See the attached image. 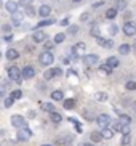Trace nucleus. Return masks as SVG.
I'll return each mask as SVG.
<instances>
[{"mask_svg": "<svg viewBox=\"0 0 136 146\" xmlns=\"http://www.w3.org/2000/svg\"><path fill=\"white\" fill-rule=\"evenodd\" d=\"M13 100H19L22 96V93H21V90H15V92H11V95H10Z\"/></svg>", "mask_w": 136, "mask_h": 146, "instance_id": "c9c22d12", "label": "nucleus"}, {"mask_svg": "<svg viewBox=\"0 0 136 146\" xmlns=\"http://www.w3.org/2000/svg\"><path fill=\"white\" fill-rule=\"evenodd\" d=\"M80 19H82V21H86V19H88V13H83L80 16Z\"/></svg>", "mask_w": 136, "mask_h": 146, "instance_id": "09e8293b", "label": "nucleus"}, {"mask_svg": "<svg viewBox=\"0 0 136 146\" xmlns=\"http://www.w3.org/2000/svg\"><path fill=\"white\" fill-rule=\"evenodd\" d=\"M50 117H51V120H53V122H55V124H59L61 120H63V117H61V114L59 112H50Z\"/></svg>", "mask_w": 136, "mask_h": 146, "instance_id": "412c9836", "label": "nucleus"}, {"mask_svg": "<svg viewBox=\"0 0 136 146\" xmlns=\"http://www.w3.org/2000/svg\"><path fill=\"white\" fill-rule=\"evenodd\" d=\"M107 64L111 66V68H117V66L120 64V61H119V58H115V56H109L107 58V61H106Z\"/></svg>", "mask_w": 136, "mask_h": 146, "instance_id": "a211bd4d", "label": "nucleus"}, {"mask_svg": "<svg viewBox=\"0 0 136 146\" xmlns=\"http://www.w3.org/2000/svg\"><path fill=\"white\" fill-rule=\"evenodd\" d=\"M94 100H98V101H107V93L106 92H98V93L94 95Z\"/></svg>", "mask_w": 136, "mask_h": 146, "instance_id": "b1692460", "label": "nucleus"}, {"mask_svg": "<svg viewBox=\"0 0 136 146\" xmlns=\"http://www.w3.org/2000/svg\"><path fill=\"white\" fill-rule=\"evenodd\" d=\"M115 8L117 10H127V0H117V2H115Z\"/></svg>", "mask_w": 136, "mask_h": 146, "instance_id": "cd10ccee", "label": "nucleus"}, {"mask_svg": "<svg viewBox=\"0 0 136 146\" xmlns=\"http://www.w3.org/2000/svg\"><path fill=\"white\" fill-rule=\"evenodd\" d=\"M98 61H99L98 55H88V56H85V64H88V66H94Z\"/></svg>", "mask_w": 136, "mask_h": 146, "instance_id": "ddd939ff", "label": "nucleus"}, {"mask_svg": "<svg viewBox=\"0 0 136 146\" xmlns=\"http://www.w3.org/2000/svg\"><path fill=\"white\" fill-rule=\"evenodd\" d=\"M55 19H53V18H51V19H48V18H45V19H42V21L38 23L37 24V27L38 29H40V27H45V26H51V24H55Z\"/></svg>", "mask_w": 136, "mask_h": 146, "instance_id": "f3484780", "label": "nucleus"}, {"mask_svg": "<svg viewBox=\"0 0 136 146\" xmlns=\"http://www.w3.org/2000/svg\"><path fill=\"white\" fill-rule=\"evenodd\" d=\"M64 39H66V35L61 34V32L55 35V42H56V43H63V42H64Z\"/></svg>", "mask_w": 136, "mask_h": 146, "instance_id": "72a5a7b5", "label": "nucleus"}, {"mask_svg": "<svg viewBox=\"0 0 136 146\" xmlns=\"http://www.w3.org/2000/svg\"><path fill=\"white\" fill-rule=\"evenodd\" d=\"M55 76H56L55 69H48V71H45V72H43V79H45V80H50V79H53Z\"/></svg>", "mask_w": 136, "mask_h": 146, "instance_id": "393cba45", "label": "nucleus"}, {"mask_svg": "<svg viewBox=\"0 0 136 146\" xmlns=\"http://www.w3.org/2000/svg\"><path fill=\"white\" fill-rule=\"evenodd\" d=\"M64 98V95L61 90H55V92H51V100H56V101H61V100Z\"/></svg>", "mask_w": 136, "mask_h": 146, "instance_id": "6ab92c4d", "label": "nucleus"}, {"mask_svg": "<svg viewBox=\"0 0 136 146\" xmlns=\"http://www.w3.org/2000/svg\"><path fill=\"white\" fill-rule=\"evenodd\" d=\"M74 106H75V100H72V98L64 100V108H66V109H72Z\"/></svg>", "mask_w": 136, "mask_h": 146, "instance_id": "c85d7f7f", "label": "nucleus"}, {"mask_svg": "<svg viewBox=\"0 0 136 146\" xmlns=\"http://www.w3.org/2000/svg\"><path fill=\"white\" fill-rule=\"evenodd\" d=\"M8 76H10V79H11L13 82H16V84H19V82L24 79L22 77V71H19L16 66H11V68L8 69Z\"/></svg>", "mask_w": 136, "mask_h": 146, "instance_id": "f257e3e1", "label": "nucleus"}, {"mask_svg": "<svg viewBox=\"0 0 136 146\" xmlns=\"http://www.w3.org/2000/svg\"><path fill=\"white\" fill-rule=\"evenodd\" d=\"M122 127H123V124H122L120 120H117V122L112 125V130H114V132H122Z\"/></svg>", "mask_w": 136, "mask_h": 146, "instance_id": "2f4dec72", "label": "nucleus"}, {"mask_svg": "<svg viewBox=\"0 0 136 146\" xmlns=\"http://www.w3.org/2000/svg\"><path fill=\"white\" fill-rule=\"evenodd\" d=\"M18 56H19V53H18L15 48H10L8 52H7V58H8V60H16Z\"/></svg>", "mask_w": 136, "mask_h": 146, "instance_id": "5701e85b", "label": "nucleus"}, {"mask_svg": "<svg viewBox=\"0 0 136 146\" xmlns=\"http://www.w3.org/2000/svg\"><path fill=\"white\" fill-rule=\"evenodd\" d=\"M102 137H104V140H111L112 137H114V130H111V129H102Z\"/></svg>", "mask_w": 136, "mask_h": 146, "instance_id": "4be33fe9", "label": "nucleus"}, {"mask_svg": "<svg viewBox=\"0 0 136 146\" xmlns=\"http://www.w3.org/2000/svg\"><path fill=\"white\" fill-rule=\"evenodd\" d=\"M117 11H119V10L115 8V7H114V8H109L106 11V18H107V19H114V18L117 16Z\"/></svg>", "mask_w": 136, "mask_h": 146, "instance_id": "aec40b11", "label": "nucleus"}, {"mask_svg": "<svg viewBox=\"0 0 136 146\" xmlns=\"http://www.w3.org/2000/svg\"><path fill=\"white\" fill-rule=\"evenodd\" d=\"M22 18H24V16H22V13L19 11V10H18L16 13H13V15H11V24H13V26H16V27H18V26H21Z\"/></svg>", "mask_w": 136, "mask_h": 146, "instance_id": "1a4fd4ad", "label": "nucleus"}, {"mask_svg": "<svg viewBox=\"0 0 136 146\" xmlns=\"http://www.w3.org/2000/svg\"><path fill=\"white\" fill-rule=\"evenodd\" d=\"M55 43L56 42H47V43H45V48L50 52V50H53V48H55Z\"/></svg>", "mask_w": 136, "mask_h": 146, "instance_id": "79ce46f5", "label": "nucleus"}, {"mask_svg": "<svg viewBox=\"0 0 136 146\" xmlns=\"http://www.w3.org/2000/svg\"><path fill=\"white\" fill-rule=\"evenodd\" d=\"M59 24H61V26H69V18H64V19H61Z\"/></svg>", "mask_w": 136, "mask_h": 146, "instance_id": "49530a36", "label": "nucleus"}, {"mask_svg": "<svg viewBox=\"0 0 136 146\" xmlns=\"http://www.w3.org/2000/svg\"><path fill=\"white\" fill-rule=\"evenodd\" d=\"M67 76H75V71H74V69H69V71H67Z\"/></svg>", "mask_w": 136, "mask_h": 146, "instance_id": "3c124183", "label": "nucleus"}, {"mask_svg": "<svg viewBox=\"0 0 136 146\" xmlns=\"http://www.w3.org/2000/svg\"><path fill=\"white\" fill-rule=\"evenodd\" d=\"M32 39H34V42H45L47 40V34L43 32V31H40V29H37V31H34V34H32Z\"/></svg>", "mask_w": 136, "mask_h": 146, "instance_id": "6e6552de", "label": "nucleus"}, {"mask_svg": "<svg viewBox=\"0 0 136 146\" xmlns=\"http://www.w3.org/2000/svg\"><path fill=\"white\" fill-rule=\"evenodd\" d=\"M72 2H82V0H72Z\"/></svg>", "mask_w": 136, "mask_h": 146, "instance_id": "6e6d98bb", "label": "nucleus"}, {"mask_svg": "<svg viewBox=\"0 0 136 146\" xmlns=\"http://www.w3.org/2000/svg\"><path fill=\"white\" fill-rule=\"evenodd\" d=\"M11 26H13V24H3V26H2V29H3V32H10Z\"/></svg>", "mask_w": 136, "mask_h": 146, "instance_id": "a18cd8bd", "label": "nucleus"}, {"mask_svg": "<svg viewBox=\"0 0 136 146\" xmlns=\"http://www.w3.org/2000/svg\"><path fill=\"white\" fill-rule=\"evenodd\" d=\"M131 52V45H128V43H122L119 47V53L120 55H128V53Z\"/></svg>", "mask_w": 136, "mask_h": 146, "instance_id": "2eb2a0df", "label": "nucleus"}, {"mask_svg": "<svg viewBox=\"0 0 136 146\" xmlns=\"http://www.w3.org/2000/svg\"><path fill=\"white\" fill-rule=\"evenodd\" d=\"M18 7H19V3L15 2V0H7V2H5V10H7L8 13H11V15L18 11Z\"/></svg>", "mask_w": 136, "mask_h": 146, "instance_id": "423d86ee", "label": "nucleus"}, {"mask_svg": "<svg viewBox=\"0 0 136 146\" xmlns=\"http://www.w3.org/2000/svg\"><path fill=\"white\" fill-rule=\"evenodd\" d=\"M136 32V26L133 23H125L123 24V34L125 35H135Z\"/></svg>", "mask_w": 136, "mask_h": 146, "instance_id": "9d476101", "label": "nucleus"}, {"mask_svg": "<svg viewBox=\"0 0 136 146\" xmlns=\"http://www.w3.org/2000/svg\"><path fill=\"white\" fill-rule=\"evenodd\" d=\"M11 39H13V35H10V34H8V35H5V40H7V42H10Z\"/></svg>", "mask_w": 136, "mask_h": 146, "instance_id": "603ef678", "label": "nucleus"}, {"mask_svg": "<svg viewBox=\"0 0 136 146\" xmlns=\"http://www.w3.org/2000/svg\"><path fill=\"white\" fill-rule=\"evenodd\" d=\"M79 32V26H72L69 27V34H77Z\"/></svg>", "mask_w": 136, "mask_h": 146, "instance_id": "37998d69", "label": "nucleus"}, {"mask_svg": "<svg viewBox=\"0 0 136 146\" xmlns=\"http://www.w3.org/2000/svg\"><path fill=\"white\" fill-rule=\"evenodd\" d=\"M90 34L93 35L94 39H98V37H99V27L96 26V24H94V26L91 27V29H90Z\"/></svg>", "mask_w": 136, "mask_h": 146, "instance_id": "7c9ffc66", "label": "nucleus"}, {"mask_svg": "<svg viewBox=\"0 0 136 146\" xmlns=\"http://www.w3.org/2000/svg\"><path fill=\"white\" fill-rule=\"evenodd\" d=\"M42 146H51V145H42Z\"/></svg>", "mask_w": 136, "mask_h": 146, "instance_id": "13d9d810", "label": "nucleus"}, {"mask_svg": "<svg viewBox=\"0 0 136 146\" xmlns=\"http://www.w3.org/2000/svg\"><path fill=\"white\" fill-rule=\"evenodd\" d=\"M55 72H56V76H61V74H63V71H61L59 68H55Z\"/></svg>", "mask_w": 136, "mask_h": 146, "instance_id": "8fccbe9b", "label": "nucleus"}, {"mask_svg": "<svg viewBox=\"0 0 136 146\" xmlns=\"http://www.w3.org/2000/svg\"><path fill=\"white\" fill-rule=\"evenodd\" d=\"M13 103H15V100H13L11 96H10V98H5V103H3V104H5V108H10Z\"/></svg>", "mask_w": 136, "mask_h": 146, "instance_id": "a19ab883", "label": "nucleus"}, {"mask_svg": "<svg viewBox=\"0 0 136 146\" xmlns=\"http://www.w3.org/2000/svg\"><path fill=\"white\" fill-rule=\"evenodd\" d=\"M63 63H64V64H69V63H71V60H69V58H63Z\"/></svg>", "mask_w": 136, "mask_h": 146, "instance_id": "864d4df0", "label": "nucleus"}, {"mask_svg": "<svg viewBox=\"0 0 136 146\" xmlns=\"http://www.w3.org/2000/svg\"><path fill=\"white\" fill-rule=\"evenodd\" d=\"M34 74H35V71H34L32 66H26V68L22 69V77L24 79H32L34 77Z\"/></svg>", "mask_w": 136, "mask_h": 146, "instance_id": "f8f14e48", "label": "nucleus"}, {"mask_svg": "<svg viewBox=\"0 0 136 146\" xmlns=\"http://www.w3.org/2000/svg\"><path fill=\"white\" fill-rule=\"evenodd\" d=\"M71 122H72V124H75V130H77V133H82V127H80V122H79V120H75L74 119V117H71Z\"/></svg>", "mask_w": 136, "mask_h": 146, "instance_id": "473e14b6", "label": "nucleus"}, {"mask_svg": "<svg viewBox=\"0 0 136 146\" xmlns=\"http://www.w3.org/2000/svg\"><path fill=\"white\" fill-rule=\"evenodd\" d=\"M85 52H86V45L83 42H79L72 47V53L77 58H79V56H85Z\"/></svg>", "mask_w": 136, "mask_h": 146, "instance_id": "7ed1b4c3", "label": "nucleus"}, {"mask_svg": "<svg viewBox=\"0 0 136 146\" xmlns=\"http://www.w3.org/2000/svg\"><path fill=\"white\" fill-rule=\"evenodd\" d=\"M119 120H120L123 125H130V122H131V117L127 116V114H120V116H119Z\"/></svg>", "mask_w": 136, "mask_h": 146, "instance_id": "a878e982", "label": "nucleus"}, {"mask_svg": "<svg viewBox=\"0 0 136 146\" xmlns=\"http://www.w3.org/2000/svg\"><path fill=\"white\" fill-rule=\"evenodd\" d=\"M38 61H40V64H43V66H50L53 61H55V56H53V53L51 52H43V53H40V56H38Z\"/></svg>", "mask_w": 136, "mask_h": 146, "instance_id": "f03ea898", "label": "nucleus"}, {"mask_svg": "<svg viewBox=\"0 0 136 146\" xmlns=\"http://www.w3.org/2000/svg\"><path fill=\"white\" fill-rule=\"evenodd\" d=\"M117 32H119V27L115 26V24H111V26H109V34H111V35H115Z\"/></svg>", "mask_w": 136, "mask_h": 146, "instance_id": "58836bf2", "label": "nucleus"}, {"mask_svg": "<svg viewBox=\"0 0 136 146\" xmlns=\"http://www.w3.org/2000/svg\"><path fill=\"white\" fill-rule=\"evenodd\" d=\"M135 111H136V106H135Z\"/></svg>", "mask_w": 136, "mask_h": 146, "instance_id": "bf43d9fd", "label": "nucleus"}, {"mask_svg": "<svg viewBox=\"0 0 136 146\" xmlns=\"http://www.w3.org/2000/svg\"><path fill=\"white\" fill-rule=\"evenodd\" d=\"M38 15L42 18H48L51 15V7H48V5H42L40 8H38Z\"/></svg>", "mask_w": 136, "mask_h": 146, "instance_id": "9b49d317", "label": "nucleus"}, {"mask_svg": "<svg viewBox=\"0 0 136 146\" xmlns=\"http://www.w3.org/2000/svg\"><path fill=\"white\" fill-rule=\"evenodd\" d=\"M112 69H114V68H111V66H109V64L106 63V64L99 66V72H101L102 76H109V74L112 72Z\"/></svg>", "mask_w": 136, "mask_h": 146, "instance_id": "dca6fc26", "label": "nucleus"}, {"mask_svg": "<svg viewBox=\"0 0 136 146\" xmlns=\"http://www.w3.org/2000/svg\"><path fill=\"white\" fill-rule=\"evenodd\" d=\"M133 47H135V48H136V40H135V45H133Z\"/></svg>", "mask_w": 136, "mask_h": 146, "instance_id": "4d7b16f0", "label": "nucleus"}, {"mask_svg": "<svg viewBox=\"0 0 136 146\" xmlns=\"http://www.w3.org/2000/svg\"><path fill=\"white\" fill-rule=\"evenodd\" d=\"M127 90H136V82L135 80H130V82H127Z\"/></svg>", "mask_w": 136, "mask_h": 146, "instance_id": "4c0bfd02", "label": "nucleus"}, {"mask_svg": "<svg viewBox=\"0 0 136 146\" xmlns=\"http://www.w3.org/2000/svg\"><path fill=\"white\" fill-rule=\"evenodd\" d=\"M102 5H104V0H101V2H98V3H94L93 8H98V7H102Z\"/></svg>", "mask_w": 136, "mask_h": 146, "instance_id": "de8ad7c7", "label": "nucleus"}, {"mask_svg": "<svg viewBox=\"0 0 136 146\" xmlns=\"http://www.w3.org/2000/svg\"><path fill=\"white\" fill-rule=\"evenodd\" d=\"M42 109L47 111V112H53L55 111V106H53L51 103H42Z\"/></svg>", "mask_w": 136, "mask_h": 146, "instance_id": "c756f323", "label": "nucleus"}, {"mask_svg": "<svg viewBox=\"0 0 136 146\" xmlns=\"http://www.w3.org/2000/svg\"><path fill=\"white\" fill-rule=\"evenodd\" d=\"M30 137H32V132H30L29 129H26V127H21V129L18 130L16 138L19 140V141H27V140H29Z\"/></svg>", "mask_w": 136, "mask_h": 146, "instance_id": "20e7f679", "label": "nucleus"}, {"mask_svg": "<svg viewBox=\"0 0 136 146\" xmlns=\"http://www.w3.org/2000/svg\"><path fill=\"white\" fill-rule=\"evenodd\" d=\"M82 146H93V145H90V143H86V145H82Z\"/></svg>", "mask_w": 136, "mask_h": 146, "instance_id": "5fc2aeb1", "label": "nucleus"}, {"mask_svg": "<svg viewBox=\"0 0 136 146\" xmlns=\"http://www.w3.org/2000/svg\"><path fill=\"white\" fill-rule=\"evenodd\" d=\"M102 48H107V50H111V48H114V40H107L106 39V42H104V45H102Z\"/></svg>", "mask_w": 136, "mask_h": 146, "instance_id": "f704fd0d", "label": "nucleus"}, {"mask_svg": "<svg viewBox=\"0 0 136 146\" xmlns=\"http://www.w3.org/2000/svg\"><path fill=\"white\" fill-rule=\"evenodd\" d=\"M130 143H131V137H130V135H123V138H122V145L127 146V145H130Z\"/></svg>", "mask_w": 136, "mask_h": 146, "instance_id": "e433bc0d", "label": "nucleus"}, {"mask_svg": "<svg viewBox=\"0 0 136 146\" xmlns=\"http://www.w3.org/2000/svg\"><path fill=\"white\" fill-rule=\"evenodd\" d=\"M11 125L13 127H16V129H21V127H24L26 125V120L22 116H13L11 117Z\"/></svg>", "mask_w": 136, "mask_h": 146, "instance_id": "0eeeda50", "label": "nucleus"}, {"mask_svg": "<svg viewBox=\"0 0 136 146\" xmlns=\"http://www.w3.org/2000/svg\"><path fill=\"white\" fill-rule=\"evenodd\" d=\"M130 132H131V127H130V125H123V127H122V133H123V135H130Z\"/></svg>", "mask_w": 136, "mask_h": 146, "instance_id": "ea45409f", "label": "nucleus"}, {"mask_svg": "<svg viewBox=\"0 0 136 146\" xmlns=\"http://www.w3.org/2000/svg\"><path fill=\"white\" fill-rule=\"evenodd\" d=\"M96 122H98V125L101 129H106V127H109V124H111V117L107 116V114H99V116L96 117Z\"/></svg>", "mask_w": 136, "mask_h": 146, "instance_id": "39448f33", "label": "nucleus"}, {"mask_svg": "<svg viewBox=\"0 0 136 146\" xmlns=\"http://www.w3.org/2000/svg\"><path fill=\"white\" fill-rule=\"evenodd\" d=\"M102 138H104V137H102V132H91V133H90V140H91L93 143L101 141Z\"/></svg>", "mask_w": 136, "mask_h": 146, "instance_id": "4468645a", "label": "nucleus"}, {"mask_svg": "<svg viewBox=\"0 0 136 146\" xmlns=\"http://www.w3.org/2000/svg\"><path fill=\"white\" fill-rule=\"evenodd\" d=\"M24 10H26V15H27L29 18H34L35 16V8L32 7V5H27Z\"/></svg>", "mask_w": 136, "mask_h": 146, "instance_id": "bb28decb", "label": "nucleus"}, {"mask_svg": "<svg viewBox=\"0 0 136 146\" xmlns=\"http://www.w3.org/2000/svg\"><path fill=\"white\" fill-rule=\"evenodd\" d=\"M30 3H32V0H19V5H22V7H27Z\"/></svg>", "mask_w": 136, "mask_h": 146, "instance_id": "c03bdc74", "label": "nucleus"}]
</instances>
